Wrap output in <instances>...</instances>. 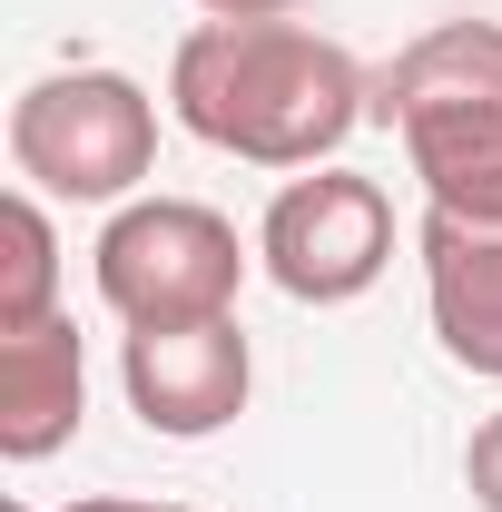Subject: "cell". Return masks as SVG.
<instances>
[{"mask_svg":"<svg viewBox=\"0 0 502 512\" xmlns=\"http://www.w3.org/2000/svg\"><path fill=\"white\" fill-rule=\"evenodd\" d=\"M365 69L315 20H197L168 60V109L188 138L247 168H335L365 119Z\"/></svg>","mask_w":502,"mask_h":512,"instance_id":"cell-1","label":"cell"},{"mask_svg":"<svg viewBox=\"0 0 502 512\" xmlns=\"http://www.w3.org/2000/svg\"><path fill=\"white\" fill-rule=\"evenodd\" d=\"M375 109L404 138L424 207L502 227V20H443L404 40L375 79Z\"/></svg>","mask_w":502,"mask_h":512,"instance_id":"cell-2","label":"cell"},{"mask_svg":"<svg viewBox=\"0 0 502 512\" xmlns=\"http://www.w3.org/2000/svg\"><path fill=\"white\" fill-rule=\"evenodd\" d=\"M10 168L69 207H128L158 168V99L128 69H50L10 99Z\"/></svg>","mask_w":502,"mask_h":512,"instance_id":"cell-3","label":"cell"},{"mask_svg":"<svg viewBox=\"0 0 502 512\" xmlns=\"http://www.w3.org/2000/svg\"><path fill=\"white\" fill-rule=\"evenodd\" d=\"M89 276H99V306L128 335L138 325H207V316H237L247 247L197 197H128L89 247Z\"/></svg>","mask_w":502,"mask_h":512,"instance_id":"cell-4","label":"cell"},{"mask_svg":"<svg viewBox=\"0 0 502 512\" xmlns=\"http://www.w3.org/2000/svg\"><path fill=\"white\" fill-rule=\"evenodd\" d=\"M256 256L296 306H355L394 266V197L365 168H296L256 227Z\"/></svg>","mask_w":502,"mask_h":512,"instance_id":"cell-5","label":"cell"},{"mask_svg":"<svg viewBox=\"0 0 502 512\" xmlns=\"http://www.w3.org/2000/svg\"><path fill=\"white\" fill-rule=\"evenodd\" d=\"M119 384H128V414L168 444H207L247 414L256 394V355L237 316H207V325H138L119 335Z\"/></svg>","mask_w":502,"mask_h":512,"instance_id":"cell-6","label":"cell"},{"mask_svg":"<svg viewBox=\"0 0 502 512\" xmlns=\"http://www.w3.org/2000/svg\"><path fill=\"white\" fill-rule=\"evenodd\" d=\"M414 247H424V316H434V345L463 375L502 384V227H473V217L424 207Z\"/></svg>","mask_w":502,"mask_h":512,"instance_id":"cell-7","label":"cell"},{"mask_svg":"<svg viewBox=\"0 0 502 512\" xmlns=\"http://www.w3.org/2000/svg\"><path fill=\"white\" fill-rule=\"evenodd\" d=\"M89 414V355H79V325L40 316L20 335H0V453L10 463H50Z\"/></svg>","mask_w":502,"mask_h":512,"instance_id":"cell-8","label":"cell"},{"mask_svg":"<svg viewBox=\"0 0 502 512\" xmlns=\"http://www.w3.org/2000/svg\"><path fill=\"white\" fill-rule=\"evenodd\" d=\"M40 316H60V227H50L40 188H10L0 197V335Z\"/></svg>","mask_w":502,"mask_h":512,"instance_id":"cell-9","label":"cell"},{"mask_svg":"<svg viewBox=\"0 0 502 512\" xmlns=\"http://www.w3.org/2000/svg\"><path fill=\"white\" fill-rule=\"evenodd\" d=\"M463 483H473V503L502 512V414L473 424V444H463Z\"/></svg>","mask_w":502,"mask_h":512,"instance_id":"cell-10","label":"cell"},{"mask_svg":"<svg viewBox=\"0 0 502 512\" xmlns=\"http://www.w3.org/2000/svg\"><path fill=\"white\" fill-rule=\"evenodd\" d=\"M197 10H207V20H286L296 0H197Z\"/></svg>","mask_w":502,"mask_h":512,"instance_id":"cell-11","label":"cell"},{"mask_svg":"<svg viewBox=\"0 0 502 512\" xmlns=\"http://www.w3.org/2000/svg\"><path fill=\"white\" fill-rule=\"evenodd\" d=\"M60 512H158V503H138V493H79V503H60Z\"/></svg>","mask_w":502,"mask_h":512,"instance_id":"cell-12","label":"cell"},{"mask_svg":"<svg viewBox=\"0 0 502 512\" xmlns=\"http://www.w3.org/2000/svg\"><path fill=\"white\" fill-rule=\"evenodd\" d=\"M0 512H40V503H0Z\"/></svg>","mask_w":502,"mask_h":512,"instance_id":"cell-13","label":"cell"}]
</instances>
